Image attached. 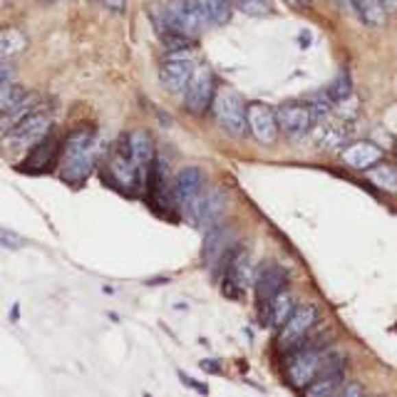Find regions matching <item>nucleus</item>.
Listing matches in <instances>:
<instances>
[{
  "label": "nucleus",
  "mask_w": 397,
  "mask_h": 397,
  "mask_svg": "<svg viewBox=\"0 0 397 397\" xmlns=\"http://www.w3.org/2000/svg\"><path fill=\"white\" fill-rule=\"evenodd\" d=\"M95 144L97 132L95 127H77L62 144L60 156V176L67 184H82L95 169Z\"/></svg>",
  "instance_id": "nucleus-1"
},
{
  "label": "nucleus",
  "mask_w": 397,
  "mask_h": 397,
  "mask_svg": "<svg viewBox=\"0 0 397 397\" xmlns=\"http://www.w3.org/2000/svg\"><path fill=\"white\" fill-rule=\"evenodd\" d=\"M154 23L159 33H174L194 40L196 35L204 33L206 20L196 5V0H171L167 5L154 10Z\"/></svg>",
  "instance_id": "nucleus-2"
},
{
  "label": "nucleus",
  "mask_w": 397,
  "mask_h": 397,
  "mask_svg": "<svg viewBox=\"0 0 397 397\" xmlns=\"http://www.w3.org/2000/svg\"><path fill=\"white\" fill-rule=\"evenodd\" d=\"M211 110H214L216 122L221 124L231 137H243L248 132L246 102H243V97L236 90H231V87H216L214 99H211Z\"/></svg>",
  "instance_id": "nucleus-3"
},
{
  "label": "nucleus",
  "mask_w": 397,
  "mask_h": 397,
  "mask_svg": "<svg viewBox=\"0 0 397 397\" xmlns=\"http://www.w3.org/2000/svg\"><path fill=\"white\" fill-rule=\"evenodd\" d=\"M320 318V308L313 306V303H303V306H296V311L291 313V318L278 328V338H276V348H278L280 355H288V352L298 348L303 340L313 333V328L318 326Z\"/></svg>",
  "instance_id": "nucleus-4"
},
{
  "label": "nucleus",
  "mask_w": 397,
  "mask_h": 397,
  "mask_svg": "<svg viewBox=\"0 0 397 397\" xmlns=\"http://www.w3.org/2000/svg\"><path fill=\"white\" fill-rule=\"evenodd\" d=\"M221 291L226 298H243V293L248 291L251 280H254V263H251V254L246 248L236 246L228 256V261L221 268Z\"/></svg>",
  "instance_id": "nucleus-5"
},
{
  "label": "nucleus",
  "mask_w": 397,
  "mask_h": 397,
  "mask_svg": "<svg viewBox=\"0 0 397 397\" xmlns=\"http://www.w3.org/2000/svg\"><path fill=\"white\" fill-rule=\"evenodd\" d=\"M110 174H112V182L117 184L119 189H124V191H137V189H142V184L147 182V176L139 171L137 162L132 159L127 134L119 137V142L115 144V149H112V154H110Z\"/></svg>",
  "instance_id": "nucleus-6"
},
{
  "label": "nucleus",
  "mask_w": 397,
  "mask_h": 397,
  "mask_svg": "<svg viewBox=\"0 0 397 397\" xmlns=\"http://www.w3.org/2000/svg\"><path fill=\"white\" fill-rule=\"evenodd\" d=\"M276 122H278V132H283L288 139H303L313 130L315 115L306 102H283L276 110Z\"/></svg>",
  "instance_id": "nucleus-7"
},
{
  "label": "nucleus",
  "mask_w": 397,
  "mask_h": 397,
  "mask_svg": "<svg viewBox=\"0 0 397 397\" xmlns=\"http://www.w3.org/2000/svg\"><path fill=\"white\" fill-rule=\"evenodd\" d=\"M52 130V117L47 112H33L30 117H25L15 130L8 132L5 142L10 144V149H33L35 144H40L43 139L50 134Z\"/></svg>",
  "instance_id": "nucleus-8"
},
{
  "label": "nucleus",
  "mask_w": 397,
  "mask_h": 397,
  "mask_svg": "<svg viewBox=\"0 0 397 397\" xmlns=\"http://www.w3.org/2000/svg\"><path fill=\"white\" fill-rule=\"evenodd\" d=\"M216 92V80L214 72L208 70L206 65H196L194 75L184 87V102H187V110L194 112V115H202L211 107V99H214Z\"/></svg>",
  "instance_id": "nucleus-9"
},
{
  "label": "nucleus",
  "mask_w": 397,
  "mask_h": 397,
  "mask_svg": "<svg viewBox=\"0 0 397 397\" xmlns=\"http://www.w3.org/2000/svg\"><path fill=\"white\" fill-rule=\"evenodd\" d=\"M246 124L248 132L254 134V139L258 144H276L278 139V122H276V110L266 102H251L246 104Z\"/></svg>",
  "instance_id": "nucleus-10"
},
{
  "label": "nucleus",
  "mask_w": 397,
  "mask_h": 397,
  "mask_svg": "<svg viewBox=\"0 0 397 397\" xmlns=\"http://www.w3.org/2000/svg\"><path fill=\"white\" fill-rule=\"evenodd\" d=\"M234 236L226 226L216 224L214 228L206 231V243H204V263H206L216 276L221 274L224 263L228 261L231 251H234Z\"/></svg>",
  "instance_id": "nucleus-11"
},
{
  "label": "nucleus",
  "mask_w": 397,
  "mask_h": 397,
  "mask_svg": "<svg viewBox=\"0 0 397 397\" xmlns=\"http://www.w3.org/2000/svg\"><path fill=\"white\" fill-rule=\"evenodd\" d=\"M288 280H291L288 268L278 266V263H266L263 268H258L254 276L256 303H266V300H271L278 291L288 288Z\"/></svg>",
  "instance_id": "nucleus-12"
},
{
  "label": "nucleus",
  "mask_w": 397,
  "mask_h": 397,
  "mask_svg": "<svg viewBox=\"0 0 397 397\" xmlns=\"http://www.w3.org/2000/svg\"><path fill=\"white\" fill-rule=\"evenodd\" d=\"M194 62H191L189 55H182V52H171L169 60H164L162 67H159V80L162 85L171 92H182L187 87V82L194 75Z\"/></svg>",
  "instance_id": "nucleus-13"
},
{
  "label": "nucleus",
  "mask_w": 397,
  "mask_h": 397,
  "mask_svg": "<svg viewBox=\"0 0 397 397\" xmlns=\"http://www.w3.org/2000/svg\"><path fill=\"white\" fill-rule=\"evenodd\" d=\"M385 152L380 149L378 144L365 142V139H358V142H348L343 149H340V159L346 167L355 171H368L370 167H375L378 162H383Z\"/></svg>",
  "instance_id": "nucleus-14"
},
{
  "label": "nucleus",
  "mask_w": 397,
  "mask_h": 397,
  "mask_svg": "<svg viewBox=\"0 0 397 397\" xmlns=\"http://www.w3.org/2000/svg\"><path fill=\"white\" fill-rule=\"evenodd\" d=\"M293 311H296V298L288 288L278 291V293H276L271 300H266V303H258L261 323L268 328H276V330L291 318V313Z\"/></svg>",
  "instance_id": "nucleus-15"
},
{
  "label": "nucleus",
  "mask_w": 397,
  "mask_h": 397,
  "mask_svg": "<svg viewBox=\"0 0 397 397\" xmlns=\"http://www.w3.org/2000/svg\"><path fill=\"white\" fill-rule=\"evenodd\" d=\"M202 191H204V171L199 169V167H184V169L174 176L171 199H174V204L179 208H184L189 202H194Z\"/></svg>",
  "instance_id": "nucleus-16"
},
{
  "label": "nucleus",
  "mask_w": 397,
  "mask_h": 397,
  "mask_svg": "<svg viewBox=\"0 0 397 397\" xmlns=\"http://www.w3.org/2000/svg\"><path fill=\"white\" fill-rule=\"evenodd\" d=\"M346 368H348V358H340L338 363H333L330 368H326V370L320 372L311 385H306V387L300 390V395L303 397H330L340 385L346 383Z\"/></svg>",
  "instance_id": "nucleus-17"
},
{
  "label": "nucleus",
  "mask_w": 397,
  "mask_h": 397,
  "mask_svg": "<svg viewBox=\"0 0 397 397\" xmlns=\"http://www.w3.org/2000/svg\"><path fill=\"white\" fill-rule=\"evenodd\" d=\"M313 139H315V147L326 152H338L348 144V127L338 119L323 117L313 124Z\"/></svg>",
  "instance_id": "nucleus-18"
},
{
  "label": "nucleus",
  "mask_w": 397,
  "mask_h": 397,
  "mask_svg": "<svg viewBox=\"0 0 397 397\" xmlns=\"http://www.w3.org/2000/svg\"><path fill=\"white\" fill-rule=\"evenodd\" d=\"M127 142H130V152H132V159L137 162L139 171L144 176H149L152 164L156 159V152H154V139L147 130H134L127 134Z\"/></svg>",
  "instance_id": "nucleus-19"
},
{
  "label": "nucleus",
  "mask_w": 397,
  "mask_h": 397,
  "mask_svg": "<svg viewBox=\"0 0 397 397\" xmlns=\"http://www.w3.org/2000/svg\"><path fill=\"white\" fill-rule=\"evenodd\" d=\"M35 104H38V95H27V92H25V97L20 99V102H15L8 112H3V115H0V132H5V134H8L10 130H15V127L23 122V119L30 117L33 112H38V107H35Z\"/></svg>",
  "instance_id": "nucleus-20"
},
{
  "label": "nucleus",
  "mask_w": 397,
  "mask_h": 397,
  "mask_svg": "<svg viewBox=\"0 0 397 397\" xmlns=\"http://www.w3.org/2000/svg\"><path fill=\"white\" fill-rule=\"evenodd\" d=\"M25 45H27V38L20 27H5V30H0V65L18 58L20 52L25 50Z\"/></svg>",
  "instance_id": "nucleus-21"
},
{
  "label": "nucleus",
  "mask_w": 397,
  "mask_h": 397,
  "mask_svg": "<svg viewBox=\"0 0 397 397\" xmlns=\"http://www.w3.org/2000/svg\"><path fill=\"white\" fill-rule=\"evenodd\" d=\"M350 5L368 27H383L387 23V10L380 0H350Z\"/></svg>",
  "instance_id": "nucleus-22"
},
{
  "label": "nucleus",
  "mask_w": 397,
  "mask_h": 397,
  "mask_svg": "<svg viewBox=\"0 0 397 397\" xmlns=\"http://www.w3.org/2000/svg\"><path fill=\"white\" fill-rule=\"evenodd\" d=\"M206 25H226L234 13V5L228 0H196Z\"/></svg>",
  "instance_id": "nucleus-23"
},
{
  "label": "nucleus",
  "mask_w": 397,
  "mask_h": 397,
  "mask_svg": "<svg viewBox=\"0 0 397 397\" xmlns=\"http://www.w3.org/2000/svg\"><path fill=\"white\" fill-rule=\"evenodd\" d=\"M368 174V179H370L378 189L383 191H397V167H392V164H385V162H378L375 167H370V169L365 171Z\"/></svg>",
  "instance_id": "nucleus-24"
},
{
  "label": "nucleus",
  "mask_w": 397,
  "mask_h": 397,
  "mask_svg": "<svg viewBox=\"0 0 397 397\" xmlns=\"http://www.w3.org/2000/svg\"><path fill=\"white\" fill-rule=\"evenodd\" d=\"M52 154H55V142H50V139H43L40 144H35L33 147V154H30V159H27V171H43L47 167V164H52Z\"/></svg>",
  "instance_id": "nucleus-25"
},
{
  "label": "nucleus",
  "mask_w": 397,
  "mask_h": 397,
  "mask_svg": "<svg viewBox=\"0 0 397 397\" xmlns=\"http://www.w3.org/2000/svg\"><path fill=\"white\" fill-rule=\"evenodd\" d=\"M350 95H352V77H350V72L340 70L338 77L333 80L330 87H328V97H330L333 104H338V102H346Z\"/></svg>",
  "instance_id": "nucleus-26"
},
{
  "label": "nucleus",
  "mask_w": 397,
  "mask_h": 397,
  "mask_svg": "<svg viewBox=\"0 0 397 397\" xmlns=\"http://www.w3.org/2000/svg\"><path fill=\"white\" fill-rule=\"evenodd\" d=\"M23 97H25V90H23L18 82H13V80L0 82V115L10 110V107H13L15 102H20Z\"/></svg>",
  "instance_id": "nucleus-27"
},
{
  "label": "nucleus",
  "mask_w": 397,
  "mask_h": 397,
  "mask_svg": "<svg viewBox=\"0 0 397 397\" xmlns=\"http://www.w3.org/2000/svg\"><path fill=\"white\" fill-rule=\"evenodd\" d=\"M231 5H236L246 15H266L268 13V0H228Z\"/></svg>",
  "instance_id": "nucleus-28"
},
{
  "label": "nucleus",
  "mask_w": 397,
  "mask_h": 397,
  "mask_svg": "<svg viewBox=\"0 0 397 397\" xmlns=\"http://www.w3.org/2000/svg\"><path fill=\"white\" fill-rule=\"evenodd\" d=\"M0 243L8 248V251H20V248L25 246V239L18 234H13V231H8V228H0Z\"/></svg>",
  "instance_id": "nucleus-29"
},
{
  "label": "nucleus",
  "mask_w": 397,
  "mask_h": 397,
  "mask_svg": "<svg viewBox=\"0 0 397 397\" xmlns=\"http://www.w3.org/2000/svg\"><path fill=\"white\" fill-rule=\"evenodd\" d=\"M330 397H365V387L360 383H343Z\"/></svg>",
  "instance_id": "nucleus-30"
},
{
  "label": "nucleus",
  "mask_w": 397,
  "mask_h": 397,
  "mask_svg": "<svg viewBox=\"0 0 397 397\" xmlns=\"http://www.w3.org/2000/svg\"><path fill=\"white\" fill-rule=\"evenodd\" d=\"M179 380H182V383L187 385V387H194V390L199 392V395H208V385H206V383H199V380H194V378H189L187 372L179 370Z\"/></svg>",
  "instance_id": "nucleus-31"
},
{
  "label": "nucleus",
  "mask_w": 397,
  "mask_h": 397,
  "mask_svg": "<svg viewBox=\"0 0 397 397\" xmlns=\"http://www.w3.org/2000/svg\"><path fill=\"white\" fill-rule=\"evenodd\" d=\"M102 5L110 10V13H124L127 8V0H102Z\"/></svg>",
  "instance_id": "nucleus-32"
},
{
  "label": "nucleus",
  "mask_w": 397,
  "mask_h": 397,
  "mask_svg": "<svg viewBox=\"0 0 397 397\" xmlns=\"http://www.w3.org/2000/svg\"><path fill=\"white\" fill-rule=\"evenodd\" d=\"M202 368L206 372H221V363L219 360H202Z\"/></svg>",
  "instance_id": "nucleus-33"
},
{
  "label": "nucleus",
  "mask_w": 397,
  "mask_h": 397,
  "mask_svg": "<svg viewBox=\"0 0 397 397\" xmlns=\"http://www.w3.org/2000/svg\"><path fill=\"white\" fill-rule=\"evenodd\" d=\"M8 80H13V67L8 65V62H3V65H0V82H8Z\"/></svg>",
  "instance_id": "nucleus-34"
},
{
  "label": "nucleus",
  "mask_w": 397,
  "mask_h": 397,
  "mask_svg": "<svg viewBox=\"0 0 397 397\" xmlns=\"http://www.w3.org/2000/svg\"><path fill=\"white\" fill-rule=\"evenodd\" d=\"M385 5V10H387V15L390 13H397V0H380Z\"/></svg>",
  "instance_id": "nucleus-35"
},
{
  "label": "nucleus",
  "mask_w": 397,
  "mask_h": 397,
  "mask_svg": "<svg viewBox=\"0 0 397 397\" xmlns=\"http://www.w3.org/2000/svg\"><path fill=\"white\" fill-rule=\"evenodd\" d=\"M18 318H20V306L13 303V308H10V320H18Z\"/></svg>",
  "instance_id": "nucleus-36"
},
{
  "label": "nucleus",
  "mask_w": 397,
  "mask_h": 397,
  "mask_svg": "<svg viewBox=\"0 0 397 397\" xmlns=\"http://www.w3.org/2000/svg\"><path fill=\"white\" fill-rule=\"evenodd\" d=\"M300 43H303L300 47H308V43H311V35H308V33H300Z\"/></svg>",
  "instance_id": "nucleus-37"
},
{
  "label": "nucleus",
  "mask_w": 397,
  "mask_h": 397,
  "mask_svg": "<svg viewBox=\"0 0 397 397\" xmlns=\"http://www.w3.org/2000/svg\"><path fill=\"white\" fill-rule=\"evenodd\" d=\"M144 397H152V395H144Z\"/></svg>",
  "instance_id": "nucleus-38"
}]
</instances>
